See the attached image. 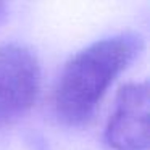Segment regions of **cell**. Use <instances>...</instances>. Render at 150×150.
<instances>
[{"instance_id": "1", "label": "cell", "mask_w": 150, "mask_h": 150, "mask_svg": "<svg viewBox=\"0 0 150 150\" xmlns=\"http://www.w3.org/2000/svg\"><path fill=\"white\" fill-rule=\"evenodd\" d=\"M144 37L121 33L95 40L66 62L53 89V111L66 126H82L120 73L142 52Z\"/></svg>"}, {"instance_id": "2", "label": "cell", "mask_w": 150, "mask_h": 150, "mask_svg": "<svg viewBox=\"0 0 150 150\" xmlns=\"http://www.w3.org/2000/svg\"><path fill=\"white\" fill-rule=\"evenodd\" d=\"M40 91V63L20 42L0 45V127L10 126L34 107Z\"/></svg>"}, {"instance_id": "3", "label": "cell", "mask_w": 150, "mask_h": 150, "mask_svg": "<svg viewBox=\"0 0 150 150\" xmlns=\"http://www.w3.org/2000/svg\"><path fill=\"white\" fill-rule=\"evenodd\" d=\"M149 82H127L120 89L105 127L111 150H149Z\"/></svg>"}, {"instance_id": "4", "label": "cell", "mask_w": 150, "mask_h": 150, "mask_svg": "<svg viewBox=\"0 0 150 150\" xmlns=\"http://www.w3.org/2000/svg\"><path fill=\"white\" fill-rule=\"evenodd\" d=\"M2 8H4V4H0V11H2Z\"/></svg>"}]
</instances>
